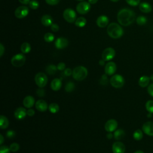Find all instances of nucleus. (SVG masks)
<instances>
[{"label":"nucleus","instance_id":"603ef678","mask_svg":"<svg viewBox=\"0 0 153 153\" xmlns=\"http://www.w3.org/2000/svg\"><path fill=\"white\" fill-rule=\"evenodd\" d=\"M4 142V136H2V134H0V144L2 145V144Z\"/></svg>","mask_w":153,"mask_h":153},{"label":"nucleus","instance_id":"7c9ffc66","mask_svg":"<svg viewBox=\"0 0 153 153\" xmlns=\"http://www.w3.org/2000/svg\"><path fill=\"white\" fill-rule=\"evenodd\" d=\"M74 89H75V84L73 82L69 81L68 83H66V84L65 85V90L66 92H68V93L72 92V91H74Z\"/></svg>","mask_w":153,"mask_h":153},{"label":"nucleus","instance_id":"09e8293b","mask_svg":"<svg viewBox=\"0 0 153 153\" xmlns=\"http://www.w3.org/2000/svg\"><path fill=\"white\" fill-rule=\"evenodd\" d=\"M4 50H5V48H4V47L3 46L2 44L1 43L0 44V56L2 57L4 53Z\"/></svg>","mask_w":153,"mask_h":153},{"label":"nucleus","instance_id":"0eeeda50","mask_svg":"<svg viewBox=\"0 0 153 153\" xmlns=\"http://www.w3.org/2000/svg\"><path fill=\"white\" fill-rule=\"evenodd\" d=\"M65 20L69 23H73L76 20V14L75 11L72 8H66L63 13Z\"/></svg>","mask_w":153,"mask_h":153},{"label":"nucleus","instance_id":"a878e982","mask_svg":"<svg viewBox=\"0 0 153 153\" xmlns=\"http://www.w3.org/2000/svg\"><path fill=\"white\" fill-rule=\"evenodd\" d=\"M86 23H87V20L83 17H78V19H76L75 22V26H76L77 27H84L86 25Z\"/></svg>","mask_w":153,"mask_h":153},{"label":"nucleus","instance_id":"4c0bfd02","mask_svg":"<svg viewBox=\"0 0 153 153\" xmlns=\"http://www.w3.org/2000/svg\"><path fill=\"white\" fill-rule=\"evenodd\" d=\"M127 3L131 6H137L140 4V0H126Z\"/></svg>","mask_w":153,"mask_h":153},{"label":"nucleus","instance_id":"f257e3e1","mask_svg":"<svg viewBox=\"0 0 153 153\" xmlns=\"http://www.w3.org/2000/svg\"><path fill=\"white\" fill-rule=\"evenodd\" d=\"M136 19V15L133 11L128 8L121 9L117 14V20L119 23L123 26L130 25Z\"/></svg>","mask_w":153,"mask_h":153},{"label":"nucleus","instance_id":"5701e85b","mask_svg":"<svg viewBox=\"0 0 153 153\" xmlns=\"http://www.w3.org/2000/svg\"><path fill=\"white\" fill-rule=\"evenodd\" d=\"M149 81H150V78L148 77V76L143 75L139 78L138 83L141 87H145L149 84Z\"/></svg>","mask_w":153,"mask_h":153},{"label":"nucleus","instance_id":"37998d69","mask_svg":"<svg viewBox=\"0 0 153 153\" xmlns=\"http://www.w3.org/2000/svg\"><path fill=\"white\" fill-rule=\"evenodd\" d=\"M60 0H45L47 4L50 5H55L59 2Z\"/></svg>","mask_w":153,"mask_h":153},{"label":"nucleus","instance_id":"ea45409f","mask_svg":"<svg viewBox=\"0 0 153 153\" xmlns=\"http://www.w3.org/2000/svg\"><path fill=\"white\" fill-rule=\"evenodd\" d=\"M36 94L39 97H43L45 94V91L42 88H39L36 90Z\"/></svg>","mask_w":153,"mask_h":153},{"label":"nucleus","instance_id":"1a4fd4ad","mask_svg":"<svg viewBox=\"0 0 153 153\" xmlns=\"http://www.w3.org/2000/svg\"><path fill=\"white\" fill-rule=\"evenodd\" d=\"M115 56V51L111 47L105 48L102 54V58L105 61H109L112 60Z\"/></svg>","mask_w":153,"mask_h":153},{"label":"nucleus","instance_id":"423d86ee","mask_svg":"<svg viewBox=\"0 0 153 153\" xmlns=\"http://www.w3.org/2000/svg\"><path fill=\"white\" fill-rule=\"evenodd\" d=\"M26 61V57L23 53H19L11 58V63L13 66L15 67H20L22 66Z\"/></svg>","mask_w":153,"mask_h":153},{"label":"nucleus","instance_id":"9b49d317","mask_svg":"<svg viewBox=\"0 0 153 153\" xmlns=\"http://www.w3.org/2000/svg\"><path fill=\"white\" fill-rule=\"evenodd\" d=\"M118 127V123L114 119L108 120L105 124V129L108 132H112L116 130Z\"/></svg>","mask_w":153,"mask_h":153},{"label":"nucleus","instance_id":"bb28decb","mask_svg":"<svg viewBox=\"0 0 153 153\" xmlns=\"http://www.w3.org/2000/svg\"><path fill=\"white\" fill-rule=\"evenodd\" d=\"M48 110L52 114H56L59 111V106L56 103H51L48 105Z\"/></svg>","mask_w":153,"mask_h":153},{"label":"nucleus","instance_id":"2f4dec72","mask_svg":"<svg viewBox=\"0 0 153 153\" xmlns=\"http://www.w3.org/2000/svg\"><path fill=\"white\" fill-rule=\"evenodd\" d=\"M147 19L143 16H140L136 18V23L138 25L142 26L146 23Z\"/></svg>","mask_w":153,"mask_h":153},{"label":"nucleus","instance_id":"7ed1b4c3","mask_svg":"<svg viewBox=\"0 0 153 153\" xmlns=\"http://www.w3.org/2000/svg\"><path fill=\"white\" fill-rule=\"evenodd\" d=\"M88 75L87 69L83 66L75 67L72 71V77L76 81L84 80Z\"/></svg>","mask_w":153,"mask_h":153},{"label":"nucleus","instance_id":"c756f323","mask_svg":"<svg viewBox=\"0 0 153 153\" xmlns=\"http://www.w3.org/2000/svg\"><path fill=\"white\" fill-rule=\"evenodd\" d=\"M133 138L136 140H140L142 139L143 137V133L142 131L140 129H137L136 130H135L133 134Z\"/></svg>","mask_w":153,"mask_h":153},{"label":"nucleus","instance_id":"20e7f679","mask_svg":"<svg viewBox=\"0 0 153 153\" xmlns=\"http://www.w3.org/2000/svg\"><path fill=\"white\" fill-rule=\"evenodd\" d=\"M124 78L121 75L115 74L112 76V77L110 78V84L114 88H121L124 85Z\"/></svg>","mask_w":153,"mask_h":153},{"label":"nucleus","instance_id":"2eb2a0df","mask_svg":"<svg viewBox=\"0 0 153 153\" xmlns=\"http://www.w3.org/2000/svg\"><path fill=\"white\" fill-rule=\"evenodd\" d=\"M68 45V41L64 37H59L55 41V47L57 49H63Z\"/></svg>","mask_w":153,"mask_h":153},{"label":"nucleus","instance_id":"6e6d98bb","mask_svg":"<svg viewBox=\"0 0 153 153\" xmlns=\"http://www.w3.org/2000/svg\"><path fill=\"white\" fill-rule=\"evenodd\" d=\"M134 153H144V152L141 150H137V151H136Z\"/></svg>","mask_w":153,"mask_h":153},{"label":"nucleus","instance_id":"58836bf2","mask_svg":"<svg viewBox=\"0 0 153 153\" xmlns=\"http://www.w3.org/2000/svg\"><path fill=\"white\" fill-rule=\"evenodd\" d=\"M15 136H16V132L14 130H10L7 131V132L6 133V136L8 139H12Z\"/></svg>","mask_w":153,"mask_h":153},{"label":"nucleus","instance_id":"c03bdc74","mask_svg":"<svg viewBox=\"0 0 153 153\" xmlns=\"http://www.w3.org/2000/svg\"><path fill=\"white\" fill-rule=\"evenodd\" d=\"M64 74H65L66 76H71V75H72V71L70 68H66V69L64 70Z\"/></svg>","mask_w":153,"mask_h":153},{"label":"nucleus","instance_id":"bf43d9fd","mask_svg":"<svg viewBox=\"0 0 153 153\" xmlns=\"http://www.w3.org/2000/svg\"><path fill=\"white\" fill-rule=\"evenodd\" d=\"M77 1H83V0H77Z\"/></svg>","mask_w":153,"mask_h":153},{"label":"nucleus","instance_id":"c85d7f7f","mask_svg":"<svg viewBox=\"0 0 153 153\" xmlns=\"http://www.w3.org/2000/svg\"><path fill=\"white\" fill-rule=\"evenodd\" d=\"M45 70L47 73L49 75H54L56 72L57 70V68L54 65H49L47 66Z\"/></svg>","mask_w":153,"mask_h":153},{"label":"nucleus","instance_id":"c9c22d12","mask_svg":"<svg viewBox=\"0 0 153 153\" xmlns=\"http://www.w3.org/2000/svg\"><path fill=\"white\" fill-rule=\"evenodd\" d=\"M20 148V145L19 144H18L17 143H16V142H14V143H12L10 146V151L11 152H16L17 151H19Z\"/></svg>","mask_w":153,"mask_h":153},{"label":"nucleus","instance_id":"39448f33","mask_svg":"<svg viewBox=\"0 0 153 153\" xmlns=\"http://www.w3.org/2000/svg\"><path fill=\"white\" fill-rule=\"evenodd\" d=\"M35 82L38 87L39 88H43L47 84V76L43 72H38L35 76Z\"/></svg>","mask_w":153,"mask_h":153},{"label":"nucleus","instance_id":"ddd939ff","mask_svg":"<svg viewBox=\"0 0 153 153\" xmlns=\"http://www.w3.org/2000/svg\"><path fill=\"white\" fill-rule=\"evenodd\" d=\"M117 70L116 64L113 62H109L105 65V72L107 75H112Z\"/></svg>","mask_w":153,"mask_h":153},{"label":"nucleus","instance_id":"cd10ccee","mask_svg":"<svg viewBox=\"0 0 153 153\" xmlns=\"http://www.w3.org/2000/svg\"><path fill=\"white\" fill-rule=\"evenodd\" d=\"M20 50L23 53V54H26L30 52V50H31V47L30 45L28 43V42H23L20 47Z\"/></svg>","mask_w":153,"mask_h":153},{"label":"nucleus","instance_id":"4be33fe9","mask_svg":"<svg viewBox=\"0 0 153 153\" xmlns=\"http://www.w3.org/2000/svg\"><path fill=\"white\" fill-rule=\"evenodd\" d=\"M41 23L45 26H49L53 24V18L48 14H45L41 17Z\"/></svg>","mask_w":153,"mask_h":153},{"label":"nucleus","instance_id":"72a5a7b5","mask_svg":"<svg viewBox=\"0 0 153 153\" xmlns=\"http://www.w3.org/2000/svg\"><path fill=\"white\" fill-rule=\"evenodd\" d=\"M145 108L149 113L152 114L153 113V100H150L147 101L145 104Z\"/></svg>","mask_w":153,"mask_h":153},{"label":"nucleus","instance_id":"864d4df0","mask_svg":"<svg viewBox=\"0 0 153 153\" xmlns=\"http://www.w3.org/2000/svg\"><path fill=\"white\" fill-rule=\"evenodd\" d=\"M88 1L90 4H94L96 3L98 0H88Z\"/></svg>","mask_w":153,"mask_h":153},{"label":"nucleus","instance_id":"b1692460","mask_svg":"<svg viewBox=\"0 0 153 153\" xmlns=\"http://www.w3.org/2000/svg\"><path fill=\"white\" fill-rule=\"evenodd\" d=\"M9 126V121L8 118L3 115H1L0 116V128L1 129H6Z\"/></svg>","mask_w":153,"mask_h":153},{"label":"nucleus","instance_id":"393cba45","mask_svg":"<svg viewBox=\"0 0 153 153\" xmlns=\"http://www.w3.org/2000/svg\"><path fill=\"white\" fill-rule=\"evenodd\" d=\"M125 136V132L123 129L116 130L114 133V137L117 140L122 139Z\"/></svg>","mask_w":153,"mask_h":153},{"label":"nucleus","instance_id":"aec40b11","mask_svg":"<svg viewBox=\"0 0 153 153\" xmlns=\"http://www.w3.org/2000/svg\"><path fill=\"white\" fill-rule=\"evenodd\" d=\"M62 81L59 78H54L51 81L50 84L51 88L54 91H58L62 87Z\"/></svg>","mask_w":153,"mask_h":153},{"label":"nucleus","instance_id":"13d9d810","mask_svg":"<svg viewBox=\"0 0 153 153\" xmlns=\"http://www.w3.org/2000/svg\"><path fill=\"white\" fill-rule=\"evenodd\" d=\"M110 1H112V2H117V1H118L119 0H110Z\"/></svg>","mask_w":153,"mask_h":153},{"label":"nucleus","instance_id":"a18cd8bd","mask_svg":"<svg viewBox=\"0 0 153 153\" xmlns=\"http://www.w3.org/2000/svg\"><path fill=\"white\" fill-rule=\"evenodd\" d=\"M147 91H148V93H149V94L153 97V83L149 85Z\"/></svg>","mask_w":153,"mask_h":153},{"label":"nucleus","instance_id":"5fc2aeb1","mask_svg":"<svg viewBox=\"0 0 153 153\" xmlns=\"http://www.w3.org/2000/svg\"><path fill=\"white\" fill-rule=\"evenodd\" d=\"M105 60H99V65H101V66H103V65H105Z\"/></svg>","mask_w":153,"mask_h":153},{"label":"nucleus","instance_id":"8fccbe9b","mask_svg":"<svg viewBox=\"0 0 153 153\" xmlns=\"http://www.w3.org/2000/svg\"><path fill=\"white\" fill-rule=\"evenodd\" d=\"M30 0H19V1L22 4H28Z\"/></svg>","mask_w":153,"mask_h":153},{"label":"nucleus","instance_id":"a19ab883","mask_svg":"<svg viewBox=\"0 0 153 153\" xmlns=\"http://www.w3.org/2000/svg\"><path fill=\"white\" fill-rule=\"evenodd\" d=\"M100 82L101 83V84L102 85H105L108 83V77L106 74H104L102 76L100 79Z\"/></svg>","mask_w":153,"mask_h":153},{"label":"nucleus","instance_id":"f3484780","mask_svg":"<svg viewBox=\"0 0 153 153\" xmlns=\"http://www.w3.org/2000/svg\"><path fill=\"white\" fill-rule=\"evenodd\" d=\"M35 108L39 112H45L48 109L47 102L43 99H39L35 103Z\"/></svg>","mask_w":153,"mask_h":153},{"label":"nucleus","instance_id":"4468645a","mask_svg":"<svg viewBox=\"0 0 153 153\" xmlns=\"http://www.w3.org/2000/svg\"><path fill=\"white\" fill-rule=\"evenodd\" d=\"M142 131L147 135L153 136V122L147 121L142 126Z\"/></svg>","mask_w":153,"mask_h":153},{"label":"nucleus","instance_id":"473e14b6","mask_svg":"<svg viewBox=\"0 0 153 153\" xmlns=\"http://www.w3.org/2000/svg\"><path fill=\"white\" fill-rule=\"evenodd\" d=\"M44 39L47 42H51L54 39V36L51 33H46L44 36Z\"/></svg>","mask_w":153,"mask_h":153},{"label":"nucleus","instance_id":"49530a36","mask_svg":"<svg viewBox=\"0 0 153 153\" xmlns=\"http://www.w3.org/2000/svg\"><path fill=\"white\" fill-rule=\"evenodd\" d=\"M51 29L53 32H57L59 29V26L57 24H56V23H53L51 25Z\"/></svg>","mask_w":153,"mask_h":153},{"label":"nucleus","instance_id":"9d476101","mask_svg":"<svg viewBox=\"0 0 153 153\" xmlns=\"http://www.w3.org/2000/svg\"><path fill=\"white\" fill-rule=\"evenodd\" d=\"M29 13V8L25 5L19 6L14 11L15 16L18 19H23L27 16Z\"/></svg>","mask_w":153,"mask_h":153},{"label":"nucleus","instance_id":"4d7b16f0","mask_svg":"<svg viewBox=\"0 0 153 153\" xmlns=\"http://www.w3.org/2000/svg\"><path fill=\"white\" fill-rule=\"evenodd\" d=\"M150 79H152V80L153 81V75H152L151 76V77H150Z\"/></svg>","mask_w":153,"mask_h":153},{"label":"nucleus","instance_id":"f03ea898","mask_svg":"<svg viewBox=\"0 0 153 153\" xmlns=\"http://www.w3.org/2000/svg\"><path fill=\"white\" fill-rule=\"evenodd\" d=\"M107 33L112 38L118 39L123 36L124 31L120 25L117 23H111L107 27Z\"/></svg>","mask_w":153,"mask_h":153},{"label":"nucleus","instance_id":"f8f14e48","mask_svg":"<svg viewBox=\"0 0 153 153\" xmlns=\"http://www.w3.org/2000/svg\"><path fill=\"white\" fill-rule=\"evenodd\" d=\"M113 153H124L126 150L125 145L123 143L120 141L115 142L112 146Z\"/></svg>","mask_w":153,"mask_h":153},{"label":"nucleus","instance_id":"79ce46f5","mask_svg":"<svg viewBox=\"0 0 153 153\" xmlns=\"http://www.w3.org/2000/svg\"><path fill=\"white\" fill-rule=\"evenodd\" d=\"M57 68L59 71H64L66 69V65L63 62H60L57 64Z\"/></svg>","mask_w":153,"mask_h":153},{"label":"nucleus","instance_id":"de8ad7c7","mask_svg":"<svg viewBox=\"0 0 153 153\" xmlns=\"http://www.w3.org/2000/svg\"><path fill=\"white\" fill-rule=\"evenodd\" d=\"M35 114V111L32 109V108H29L28 109V110H27V115L29 117H32Z\"/></svg>","mask_w":153,"mask_h":153},{"label":"nucleus","instance_id":"412c9836","mask_svg":"<svg viewBox=\"0 0 153 153\" xmlns=\"http://www.w3.org/2000/svg\"><path fill=\"white\" fill-rule=\"evenodd\" d=\"M139 10L144 13H148L152 11V6L150 4L143 2L139 4Z\"/></svg>","mask_w":153,"mask_h":153},{"label":"nucleus","instance_id":"6e6552de","mask_svg":"<svg viewBox=\"0 0 153 153\" xmlns=\"http://www.w3.org/2000/svg\"><path fill=\"white\" fill-rule=\"evenodd\" d=\"M91 8L90 4L86 1H81L78 3L76 7V11L81 14H85L87 13Z\"/></svg>","mask_w":153,"mask_h":153},{"label":"nucleus","instance_id":"a211bd4d","mask_svg":"<svg viewBox=\"0 0 153 153\" xmlns=\"http://www.w3.org/2000/svg\"><path fill=\"white\" fill-rule=\"evenodd\" d=\"M23 104L25 108L28 109L31 108L34 105V104H35L33 97L32 96H26L23 100Z\"/></svg>","mask_w":153,"mask_h":153},{"label":"nucleus","instance_id":"6ab92c4d","mask_svg":"<svg viewBox=\"0 0 153 153\" xmlns=\"http://www.w3.org/2000/svg\"><path fill=\"white\" fill-rule=\"evenodd\" d=\"M109 23V19L106 16H99L96 20L97 25L100 27H105L107 26Z\"/></svg>","mask_w":153,"mask_h":153},{"label":"nucleus","instance_id":"dca6fc26","mask_svg":"<svg viewBox=\"0 0 153 153\" xmlns=\"http://www.w3.org/2000/svg\"><path fill=\"white\" fill-rule=\"evenodd\" d=\"M14 115L16 119L20 120L26 117L27 115V111L26 110L25 108L23 107H19L15 110L14 112Z\"/></svg>","mask_w":153,"mask_h":153},{"label":"nucleus","instance_id":"e433bc0d","mask_svg":"<svg viewBox=\"0 0 153 153\" xmlns=\"http://www.w3.org/2000/svg\"><path fill=\"white\" fill-rule=\"evenodd\" d=\"M10 147L6 145H2L0 148V153H10Z\"/></svg>","mask_w":153,"mask_h":153},{"label":"nucleus","instance_id":"3c124183","mask_svg":"<svg viewBox=\"0 0 153 153\" xmlns=\"http://www.w3.org/2000/svg\"><path fill=\"white\" fill-rule=\"evenodd\" d=\"M114 136V134H112V132H108V133L106 134V137L108 139H111Z\"/></svg>","mask_w":153,"mask_h":153},{"label":"nucleus","instance_id":"f704fd0d","mask_svg":"<svg viewBox=\"0 0 153 153\" xmlns=\"http://www.w3.org/2000/svg\"><path fill=\"white\" fill-rule=\"evenodd\" d=\"M29 6L32 10H36L39 7V2L36 0H30L29 3Z\"/></svg>","mask_w":153,"mask_h":153}]
</instances>
